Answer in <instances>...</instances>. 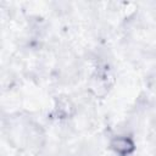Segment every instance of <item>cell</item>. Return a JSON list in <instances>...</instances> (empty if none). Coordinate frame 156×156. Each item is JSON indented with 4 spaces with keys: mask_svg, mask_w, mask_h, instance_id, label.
<instances>
[{
    "mask_svg": "<svg viewBox=\"0 0 156 156\" xmlns=\"http://www.w3.org/2000/svg\"><path fill=\"white\" fill-rule=\"evenodd\" d=\"M107 147L113 156H133L136 151V141L129 132H117L108 136Z\"/></svg>",
    "mask_w": 156,
    "mask_h": 156,
    "instance_id": "1",
    "label": "cell"
}]
</instances>
